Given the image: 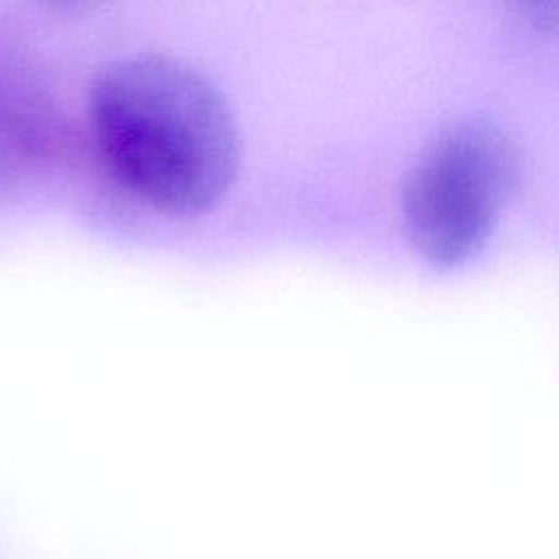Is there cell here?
Masks as SVG:
<instances>
[{
    "instance_id": "cell-1",
    "label": "cell",
    "mask_w": 559,
    "mask_h": 559,
    "mask_svg": "<svg viewBox=\"0 0 559 559\" xmlns=\"http://www.w3.org/2000/svg\"><path fill=\"white\" fill-rule=\"evenodd\" d=\"M90 122L109 173L159 212H207L238 177L234 111L179 59L135 55L107 66L90 92Z\"/></svg>"
},
{
    "instance_id": "cell-3",
    "label": "cell",
    "mask_w": 559,
    "mask_h": 559,
    "mask_svg": "<svg viewBox=\"0 0 559 559\" xmlns=\"http://www.w3.org/2000/svg\"><path fill=\"white\" fill-rule=\"evenodd\" d=\"M518 11L539 31L552 33L557 26V0H513Z\"/></svg>"
},
{
    "instance_id": "cell-2",
    "label": "cell",
    "mask_w": 559,
    "mask_h": 559,
    "mask_svg": "<svg viewBox=\"0 0 559 559\" xmlns=\"http://www.w3.org/2000/svg\"><path fill=\"white\" fill-rule=\"evenodd\" d=\"M520 175V148L500 124L467 118L443 129L402 188L413 247L439 266L472 258L491 236Z\"/></svg>"
}]
</instances>
